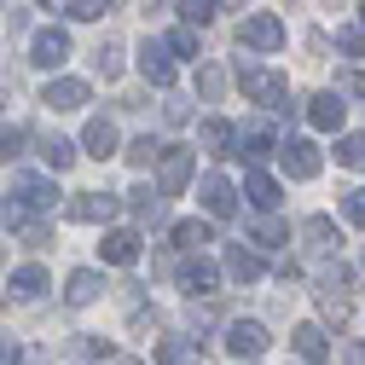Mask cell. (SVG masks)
Listing matches in <instances>:
<instances>
[{
    "label": "cell",
    "instance_id": "1",
    "mask_svg": "<svg viewBox=\"0 0 365 365\" xmlns=\"http://www.w3.org/2000/svg\"><path fill=\"white\" fill-rule=\"evenodd\" d=\"M238 81H244V93H250L261 110L290 116V81H284V76H272V70H261V64H238Z\"/></svg>",
    "mask_w": 365,
    "mask_h": 365
},
{
    "label": "cell",
    "instance_id": "2",
    "mask_svg": "<svg viewBox=\"0 0 365 365\" xmlns=\"http://www.w3.org/2000/svg\"><path fill=\"white\" fill-rule=\"evenodd\" d=\"M238 41H244V47H255V53H279V47H284V24L272 18V12H255V18H244Z\"/></svg>",
    "mask_w": 365,
    "mask_h": 365
},
{
    "label": "cell",
    "instance_id": "3",
    "mask_svg": "<svg viewBox=\"0 0 365 365\" xmlns=\"http://www.w3.org/2000/svg\"><path fill=\"white\" fill-rule=\"evenodd\" d=\"M226 348H232L238 359H255L267 348V325L261 319H232V325H226Z\"/></svg>",
    "mask_w": 365,
    "mask_h": 365
},
{
    "label": "cell",
    "instance_id": "4",
    "mask_svg": "<svg viewBox=\"0 0 365 365\" xmlns=\"http://www.w3.org/2000/svg\"><path fill=\"white\" fill-rule=\"evenodd\" d=\"M279 163H284L290 180H313V174H319V145H313V140H284V145H279Z\"/></svg>",
    "mask_w": 365,
    "mask_h": 365
},
{
    "label": "cell",
    "instance_id": "5",
    "mask_svg": "<svg viewBox=\"0 0 365 365\" xmlns=\"http://www.w3.org/2000/svg\"><path fill=\"white\" fill-rule=\"evenodd\" d=\"M70 58V35L64 29H41L35 41H29V64H41V70H58Z\"/></svg>",
    "mask_w": 365,
    "mask_h": 365
},
{
    "label": "cell",
    "instance_id": "6",
    "mask_svg": "<svg viewBox=\"0 0 365 365\" xmlns=\"http://www.w3.org/2000/svg\"><path fill=\"white\" fill-rule=\"evenodd\" d=\"M197 197H203V209L215 215V220H226L238 209V192H232V180H220V174H203L197 180Z\"/></svg>",
    "mask_w": 365,
    "mask_h": 365
},
{
    "label": "cell",
    "instance_id": "7",
    "mask_svg": "<svg viewBox=\"0 0 365 365\" xmlns=\"http://www.w3.org/2000/svg\"><path fill=\"white\" fill-rule=\"evenodd\" d=\"M12 197L24 209H47V203H58V186H53V180H41V174H12Z\"/></svg>",
    "mask_w": 365,
    "mask_h": 365
},
{
    "label": "cell",
    "instance_id": "8",
    "mask_svg": "<svg viewBox=\"0 0 365 365\" xmlns=\"http://www.w3.org/2000/svg\"><path fill=\"white\" fill-rule=\"evenodd\" d=\"M342 116H348L342 93H313V99H307V122H313L319 133H336V128H342Z\"/></svg>",
    "mask_w": 365,
    "mask_h": 365
},
{
    "label": "cell",
    "instance_id": "9",
    "mask_svg": "<svg viewBox=\"0 0 365 365\" xmlns=\"http://www.w3.org/2000/svg\"><path fill=\"white\" fill-rule=\"evenodd\" d=\"M116 215V197L110 192H81L76 203H70V220H81V226H99V220H110Z\"/></svg>",
    "mask_w": 365,
    "mask_h": 365
},
{
    "label": "cell",
    "instance_id": "10",
    "mask_svg": "<svg viewBox=\"0 0 365 365\" xmlns=\"http://www.w3.org/2000/svg\"><path fill=\"white\" fill-rule=\"evenodd\" d=\"M267 151H272V128L267 122H250L238 140H232V157H244V163H261Z\"/></svg>",
    "mask_w": 365,
    "mask_h": 365
},
{
    "label": "cell",
    "instance_id": "11",
    "mask_svg": "<svg viewBox=\"0 0 365 365\" xmlns=\"http://www.w3.org/2000/svg\"><path fill=\"white\" fill-rule=\"evenodd\" d=\"M302 244L313 250V255H331L342 238H336V220L331 215H313V220H302Z\"/></svg>",
    "mask_w": 365,
    "mask_h": 365
},
{
    "label": "cell",
    "instance_id": "12",
    "mask_svg": "<svg viewBox=\"0 0 365 365\" xmlns=\"http://www.w3.org/2000/svg\"><path fill=\"white\" fill-rule=\"evenodd\" d=\"M244 197L261 209V215H272V209H279V180H272V174H244Z\"/></svg>",
    "mask_w": 365,
    "mask_h": 365
},
{
    "label": "cell",
    "instance_id": "13",
    "mask_svg": "<svg viewBox=\"0 0 365 365\" xmlns=\"http://www.w3.org/2000/svg\"><path fill=\"white\" fill-rule=\"evenodd\" d=\"M215 284H220V272L209 261H186V267H180V290H186V296H215Z\"/></svg>",
    "mask_w": 365,
    "mask_h": 365
},
{
    "label": "cell",
    "instance_id": "14",
    "mask_svg": "<svg viewBox=\"0 0 365 365\" xmlns=\"http://www.w3.org/2000/svg\"><path fill=\"white\" fill-rule=\"evenodd\" d=\"M99 290H105V279H99L93 267H81V272H70L64 302H70V307H87V302H99Z\"/></svg>",
    "mask_w": 365,
    "mask_h": 365
},
{
    "label": "cell",
    "instance_id": "15",
    "mask_svg": "<svg viewBox=\"0 0 365 365\" xmlns=\"http://www.w3.org/2000/svg\"><path fill=\"white\" fill-rule=\"evenodd\" d=\"M140 70H145V81H157V87L174 81V64H168V47H163V41H145V47H140Z\"/></svg>",
    "mask_w": 365,
    "mask_h": 365
},
{
    "label": "cell",
    "instance_id": "16",
    "mask_svg": "<svg viewBox=\"0 0 365 365\" xmlns=\"http://www.w3.org/2000/svg\"><path fill=\"white\" fill-rule=\"evenodd\" d=\"M47 105H53V110H81V105H87V81L58 76V81L47 87Z\"/></svg>",
    "mask_w": 365,
    "mask_h": 365
},
{
    "label": "cell",
    "instance_id": "17",
    "mask_svg": "<svg viewBox=\"0 0 365 365\" xmlns=\"http://www.w3.org/2000/svg\"><path fill=\"white\" fill-rule=\"evenodd\" d=\"M99 255H105L110 267H128V261H140V232H105Z\"/></svg>",
    "mask_w": 365,
    "mask_h": 365
},
{
    "label": "cell",
    "instance_id": "18",
    "mask_svg": "<svg viewBox=\"0 0 365 365\" xmlns=\"http://www.w3.org/2000/svg\"><path fill=\"white\" fill-rule=\"evenodd\" d=\"M290 342H296V354H302L307 365H319V359H331V336L319 331V325H296V336H290Z\"/></svg>",
    "mask_w": 365,
    "mask_h": 365
},
{
    "label": "cell",
    "instance_id": "19",
    "mask_svg": "<svg viewBox=\"0 0 365 365\" xmlns=\"http://www.w3.org/2000/svg\"><path fill=\"white\" fill-rule=\"evenodd\" d=\"M81 145H87V157H116V122L93 116V122H87V133H81Z\"/></svg>",
    "mask_w": 365,
    "mask_h": 365
},
{
    "label": "cell",
    "instance_id": "20",
    "mask_svg": "<svg viewBox=\"0 0 365 365\" xmlns=\"http://www.w3.org/2000/svg\"><path fill=\"white\" fill-rule=\"evenodd\" d=\"M192 180V151H163V192H180Z\"/></svg>",
    "mask_w": 365,
    "mask_h": 365
},
{
    "label": "cell",
    "instance_id": "21",
    "mask_svg": "<svg viewBox=\"0 0 365 365\" xmlns=\"http://www.w3.org/2000/svg\"><path fill=\"white\" fill-rule=\"evenodd\" d=\"M226 272H232L238 284H255L261 272H267V261H261L255 250H232V255H226Z\"/></svg>",
    "mask_w": 365,
    "mask_h": 365
},
{
    "label": "cell",
    "instance_id": "22",
    "mask_svg": "<svg viewBox=\"0 0 365 365\" xmlns=\"http://www.w3.org/2000/svg\"><path fill=\"white\" fill-rule=\"evenodd\" d=\"M197 140H203V145H209L215 157H232V140H238V133H232V128H226L220 116H209V122L197 128Z\"/></svg>",
    "mask_w": 365,
    "mask_h": 365
},
{
    "label": "cell",
    "instance_id": "23",
    "mask_svg": "<svg viewBox=\"0 0 365 365\" xmlns=\"http://www.w3.org/2000/svg\"><path fill=\"white\" fill-rule=\"evenodd\" d=\"M41 290H47V267H18L12 272V296L18 302H35Z\"/></svg>",
    "mask_w": 365,
    "mask_h": 365
},
{
    "label": "cell",
    "instance_id": "24",
    "mask_svg": "<svg viewBox=\"0 0 365 365\" xmlns=\"http://www.w3.org/2000/svg\"><path fill=\"white\" fill-rule=\"evenodd\" d=\"M203 354H197V342H186V336H168L163 348H157V365H197Z\"/></svg>",
    "mask_w": 365,
    "mask_h": 365
},
{
    "label": "cell",
    "instance_id": "25",
    "mask_svg": "<svg viewBox=\"0 0 365 365\" xmlns=\"http://www.w3.org/2000/svg\"><path fill=\"white\" fill-rule=\"evenodd\" d=\"M41 157H47V168H70L76 163V145L58 140V133H47V140H41Z\"/></svg>",
    "mask_w": 365,
    "mask_h": 365
},
{
    "label": "cell",
    "instance_id": "26",
    "mask_svg": "<svg viewBox=\"0 0 365 365\" xmlns=\"http://www.w3.org/2000/svg\"><path fill=\"white\" fill-rule=\"evenodd\" d=\"M174 244H180V250H203V244H209V226H203V220H180V226H174Z\"/></svg>",
    "mask_w": 365,
    "mask_h": 365
},
{
    "label": "cell",
    "instance_id": "27",
    "mask_svg": "<svg viewBox=\"0 0 365 365\" xmlns=\"http://www.w3.org/2000/svg\"><path fill=\"white\" fill-rule=\"evenodd\" d=\"M336 163L342 168H365V133H348V140L336 145Z\"/></svg>",
    "mask_w": 365,
    "mask_h": 365
},
{
    "label": "cell",
    "instance_id": "28",
    "mask_svg": "<svg viewBox=\"0 0 365 365\" xmlns=\"http://www.w3.org/2000/svg\"><path fill=\"white\" fill-rule=\"evenodd\" d=\"M105 12H116V0H70V18H81V24H93Z\"/></svg>",
    "mask_w": 365,
    "mask_h": 365
},
{
    "label": "cell",
    "instance_id": "29",
    "mask_svg": "<svg viewBox=\"0 0 365 365\" xmlns=\"http://www.w3.org/2000/svg\"><path fill=\"white\" fill-rule=\"evenodd\" d=\"M197 87H203V99H220V93H226V70H220V64H203V70H197Z\"/></svg>",
    "mask_w": 365,
    "mask_h": 365
},
{
    "label": "cell",
    "instance_id": "30",
    "mask_svg": "<svg viewBox=\"0 0 365 365\" xmlns=\"http://www.w3.org/2000/svg\"><path fill=\"white\" fill-rule=\"evenodd\" d=\"M168 53H174V58H197V29H192V24L174 29V35H168Z\"/></svg>",
    "mask_w": 365,
    "mask_h": 365
},
{
    "label": "cell",
    "instance_id": "31",
    "mask_svg": "<svg viewBox=\"0 0 365 365\" xmlns=\"http://www.w3.org/2000/svg\"><path fill=\"white\" fill-rule=\"evenodd\" d=\"M93 64H99V76H105V81H116V76H122V53H116V47H99V53H93Z\"/></svg>",
    "mask_w": 365,
    "mask_h": 365
},
{
    "label": "cell",
    "instance_id": "32",
    "mask_svg": "<svg viewBox=\"0 0 365 365\" xmlns=\"http://www.w3.org/2000/svg\"><path fill=\"white\" fill-rule=\"evenodd\" d=\"M180 18H186L192 29H197V24H209V18H215V0H186V6H180Z\"/></svg>",
    "mask_w": 365,
    "mask_h": 365
},
{
    "label": "cell",
    "instance_id": "33",
    "mask_svg": "<svg viewBox=\"0 0 365 365\" xmlns=\"http://www.w3.org/2000/svg\"><path fill=\"white\" fill-rule=\"evenodd\" d=\"M336 47L348 58H365V29H336Z\"/></svg>",
    "mask_w": 365,
    "mask_h": 365
},
{
    "label": "cell",
    "instance_id": "34",
    "mask_svg": "<svg viewBox=\"0 0 365 365\" xmlns=\"http://www.w3.org/2000/svg\"><path fill=\"white\" fill-rule=\"evenodd\" d=\"M157 157H163V145H157V140H133V151H128V163H140V168H151Z\"/></svg>",
    "mask_w": 365,
    "mask_h": 365
},
{
    "label": "cell",
    "instance_id": "35",
    "mask_svg": "<svg viewBox=\"0 0 365 365\" xmlns=\"http://www.w3.org/2000/svg\"><path fill=\"white\" fill-rule=\"evenodd\" d=\"M133 215H140V220H157V215H163V197H157V192H133Z\"/></svg>",
    "mask_w": 365,
    "mask_h": 365
},
{
    "label": "cell",
    "instance_id": "36",
    "mask_svg": "<svg viewBox=\"0 0 365 365\" xmlns=\"http://www.w3.org/2000/svg\"><path fill=\"white\" fill-rule=\"evenodd\" d=\"M255 244H261V250H279V244H284V226H279V220H261V226H255Z\"/></svg>",
    "mask_w": 365,
    "mask_h": 365
},
{
    "label": "cell",
    "instance_id": "37",
    "mask_svg": "<svg viewBox=\"0 0 365 365\" xmlns=\"http://www.w3.org/2000/svg\"><path fill=\"white\" fill-rule=\"evenodd\" d=\"M342 215H348V220H354V226H359V232H365V186H359V192H348V197H342Z\"/></svg>",
    "mask_w": 365,
    "mask_h": 365
},
{
    "label": "cell",
    "instance_id": "38",
    "mask_svg": "<svg viewBox=\"0 0 365 365\" xmlns=\"http://www.w3.org/2000/svg\"><path fill=\"white\" fill-rule=\"evenodd\" d=\"M319 290H354V272H348V267H325V279H319Z\"/></svg>",
    "mask_w": 365,
    "mask_h": 365
},
{
    "label": "cell",
    "instance_id": "39",
    "mask_svg": "<svg viewBox=\"0 0 365 365\" xmlns=\"http://www.w3.org/2000/svg\"><path fill=\"white\" fill-rule=\"evenodd\" d=\"M336 93H342V99H365V76L342 70V76H336Z\"/></svg>",
    "mask_w": 365,
    "mask_h": 365
},
{
    "label": "cell",
    "instance_id": "40",
    "mask_svg": "<svg viewBox=\"0 0 365 365\" xmlns=\"http://www.w3.org/2000/svg\"><path fill=\"white\" fill-rule=\"evenodd\" d=\"M18 145H24V133H18V128H0V163H12Z\"/></svg>",
    "mask_w": 365,
    "mask_h": 365
},
{
    "label": "cell",
    "instance_id": "41",
    "mask_svg": "<svg viewBox=\"0 0 365 365\" xmlns=\"http://www.w3.org/2000/svg\"><path fill=\"white\" fill-rule=\"evenodd\" d=\"M0 365H18V342H0Z\"/></svg>",
    "mask_w": 365,
    "mask_h": 365
},
{
    "label": "cell",
    "instance_id": "42",
    "mask_svg": "<svg viewBox=\"0 0 365 365\" xmlns=\"http://www.w3.org/2000/svg\"><path fill=\"white\" fill-rule=\"evenodd\" d=\"M244 6V0H215V12H238Z\"/></svg>",
    "mask_w": 365,
    "mask_h": 365
},
{
    "label": "cell",
    "instance_id": "43",
    "mask_svg": "<svg viewBox=\"0 0 365 365\" xmlns=\"http://www.w3.org/2000/svg\"><path fill=\"white\" fill-rule=\"evenodd\" d=\"M354 29H365V6H359V24H354Z\"/></svg>",
    "mask_w": 365,
    "mask_h": 365
},
{
    "label": "cell",
    "instance_id": "44",
    "mask_svg": "<svg viewBox=\"0 0 365 365\" xmlns=\"http://www.w3.org/2000/svg\"><path fill=\"white\" fill-rule=\"evenodd\" d=\"M0 261H6V244H0Z\"/></svg>",
    "mask_w": 365,
    "mask_h": 365
},
{
    "label": "cell",
    "instance_id": "45",
    "mask_svg": "<svg viewBox=\"0 0 365 365\" xmlns=\"http://www.w3.org/2000/svg\"><path fill=\"white\" fill-rule=\"evenodd\" d=\"M122 365H133V359H122Z\"/></svg>",
    "mask_w": 365,
    "mask_h": 365
}]
</instances>
